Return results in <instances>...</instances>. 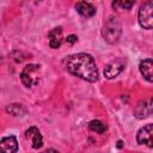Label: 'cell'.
Returning a JSON list of instances; mask_svg holds the SVG:
<instances>
[{
  "mask_svg": "<svg viewBox=\"0 0 153 153\" xmlns=\"http://www.w3.org/2000/svg\"><path fill=\"white\" fill-rule=\"evenodd\" d=\"M117 147H118V148L122 147V141H118V142H117Z\"/></svg>",
  "mask_w": 153,
  "mask_h": 153,
  "instance_id": "obj_17",
  "label": "cell"
},
{
  "mask_svg": "<svg viewBox=\"0 0 153 153\" xmlns=\"http://www.w3.org/2000/svg\"><path fill=\"white\" fill-rule=\"evenodd\" d=\"M39 66L38 65H27L20 73L22 82L26 87L35 86L39 80Z\"/></svg>",
  "mask_w": 153,
  "mask_h": 153,
  "instance_id": "obj_3",
  "label": "cell"
},
{
  "mask_svg": "<svg viewBox=\"0 0 153 153\" xmlns=\"http://www.w3.org/2000/svg\"><path fill=\"white\" fill-rule=\"evenodd\" d=\"M121 23L118 22L117 18L111 17L106 20V23L104 24V27L102 30V35L104 37V39L108 43H116L120 39L122 29H121Z\"/></svg>",
  "mask_w": 153,
  "mask_h": 153,
  "instance_id": "obj_2",
  "label": "cell"
},
{
  "mask_svg": "<svg viewBox=\"0 0 153 153\" xmlns=\"http://www.w3.org/2000/svg\"><path fill=\"white\" fill-rule=\"evenodd\" d=\"M152 67H153V63H152L151 59H146V60L141 61V63H140V72L145 76V79L149 82H152V80H153V78H152Z\"/></svg>",
  "mask_w": 153,
  "mask_h": 153,
  "instance_id": "obj_12",
  "label": "cell"
},
{
  "mask_svg": "<svg viewBox=\"0 0 153 153\" xmlns=\"http://www.w3.org/2000/svg\"><path fill=\"white\" fill-rule=\"evenodd\" d=\"M66 69L86 81L94 82L98 80V69L93 57L85 53L69 55L65 61Z\"/></svg>",
  "mask_w": 153,
  "mask_h": 153,
  "instance_id": "obj_1",
  "label": "cell"
},
{
  "mask_svg": "<svg viewBox=\"0 0 153 153\" xmlns=\"http://www.w3.org/2000/svg\"><path fill=\"white\" fill-rule=\"evenodd\" d=\"M18 142L16 136H6L0 140V153H17Z\"/></svg>",
  "mask_w": 153,
  "mask_h": 153,
  "instance_id": "obj_6",
  "label": "cell"
},
{
  "mask_svg": "<svg viewBox=\"0 0 153 153\" xmlns=\"http://www.w3.org/2000/svg\"><path fill=\"white\" fill-rule=\"evenodd\" d=\"M75 8H76V11L81 16H84L86 18H90V17L94 16V13H96V7L92 4L86 2V1H79V2H76Z\"/></svg>",
  "mask_w": 153,
  "mask_h": 153,
  "instance_id": "obj_10",
  "label": "cell"
},
{
  "mask_svg": "<svg viewBox=\"0 0 153 153\" xmlns=\"http://www.w3.org/2000/svg\"><path fill=\"white\" fill-rule=\"evenodd\" d=\"M152 134H153V126L146 124L142 127L136 135V140L140 145H146L147 147H152Z\"/></svg>",
  "mask_w": 153,
  "mask_h": 153,
  "instance_id": "obj_5",
  "label": "cell"
},
{
  "mask_svg": "<svg viewBox=\"0 0 153 153\" xmlns=\"http://www.w3.org/2000/svg\"><path fill=\"white\" fill-rule=\"evenodd\" d=\"M124 68V63L122 60H116L110 62L109 65H106V67L104 68V75L108 79H112L115 76H117Z\"/></svg>",
  "mask_w": 153,
  "mask_h": 153,
  "instance_id": "obj_7",
  "label": "cell"
},
{
  "mask_svg": "<svg viewBox=\"0 0 153 153\" xmlns=\"http://www.w3.org/2000/svg\"><path fill=\"white\" fill-rule=\"evenodd\" d=\"M152 10H153L152 1L143 2V5H141V7L139 10V23L143 29H147V30L152 29V23H153Z\"/></svg>",
  "mask_w": 153,
  "mask_h": 153,
  "instance_id": "obj_4",
  "label": "cell"
},
{
  "mask_svg": "<svg viewBox=\"0 0 153 153\" xmlns=\"http://www.w3.org/2000/svg\"><path fill=\"white\" fill-rule=\"evenodd\" d=\"M151 114H152V99L140 102L134 110V116L137 118H146Z\"/></svg>",
  "mask_w": 153,
  "mask_h": 153,
  "instance_id": "obj_8",
  "label": "cell"
},
{
  "mask_svg": "<svg viewBox=\"0 0 153 153\" xmlns=\"http://www.w3.org/2000/svg\"><path fill=\"white\" fill-rule=\"evenodd\" d=\"M49 45L50 48H59L62 43V29L59 27H54L50 32H49Z\"/></svg>",
  "mask_w": 153,
  "mask_h": 153,
  "instance_id": "obj_11",
  "label": "cell"
},
{
  "mask_svg": "<svg viewBox=\"0 0 153 153\" xmlns=\"http://www.w3.org/2000/svg\"><path fill=\"white\" fill-rule=\"evenodd\" d=\"M133 5H134V1H116V2H112V7L121 6L122 8H126V10H129Z\"/></svg>",
  "mask_w": 153,
  "mask_h": 153,
  "instance_id": "obj_14",
  "label": "cell"
},
{
  "mask_svg": "<svg viewBox=\"0 0 153 153\" xmlns=\"http://www.w3.org/2000/svg\"><path fill=\"white\" fill-rule=\"evenodd\" d=\"M67 43H69V44H73V43H75L76 41H78V37L75 36V35H69L68 37H67Z\"/></svg>",
  "mask_w": 153,
  "mask_h": 153,
  "instance_id": "obj_15",
  "label": "cell"
},
{
  "mask_svg": "<svg viewBox=\"0 0 153 153\" xmlns=\"http://www.w3.org/2000/svg\"><path fill=\"white\" fill-rule=\"evenodd\" d=\"M42 153H59V152L55 151V149H53V148H49V149H45V151L42 152Z\"/></svg>",
  "mask_w": 153,
  "mask_h": 153,
  "instance_id": "obj_16",
  "label": "cell"
},
{
  "mask_svg": "<svg viewBox=\"0 0 153 153\" xmlns=\"http://www.w3.org/2000/svg\"><path fill=\"white\" fill-rule=\"evenodd\" d=\"M88 128H90V130H92V131H94V133H97V134H103V133H105V130H106V126H105L102 121H98V120L92 121V122L88 124Z\"/></svg>",
  "mask_w": 153,
  "mask_h": 153,
  "instance_id": "obj_13",
  "label": "cell"
},
{
  "mask_svg": "<svg viewBox=\"0 0 153 153\" xmlns=\"http://www.w3.org/2000/svg\"><path fill=\"white\" fill-rule=\"evenodd\" d=\"M25 137H31L32 139V147L35 149L41 148L43 145V139H42V134L39 133V130L36 127H31L25 131Z\"/></svg>",
  "mask_w": 153,
  "mask_h": 153,
  "instance_id": "obj_9",
  "label": "cell"
}]
</instances>
